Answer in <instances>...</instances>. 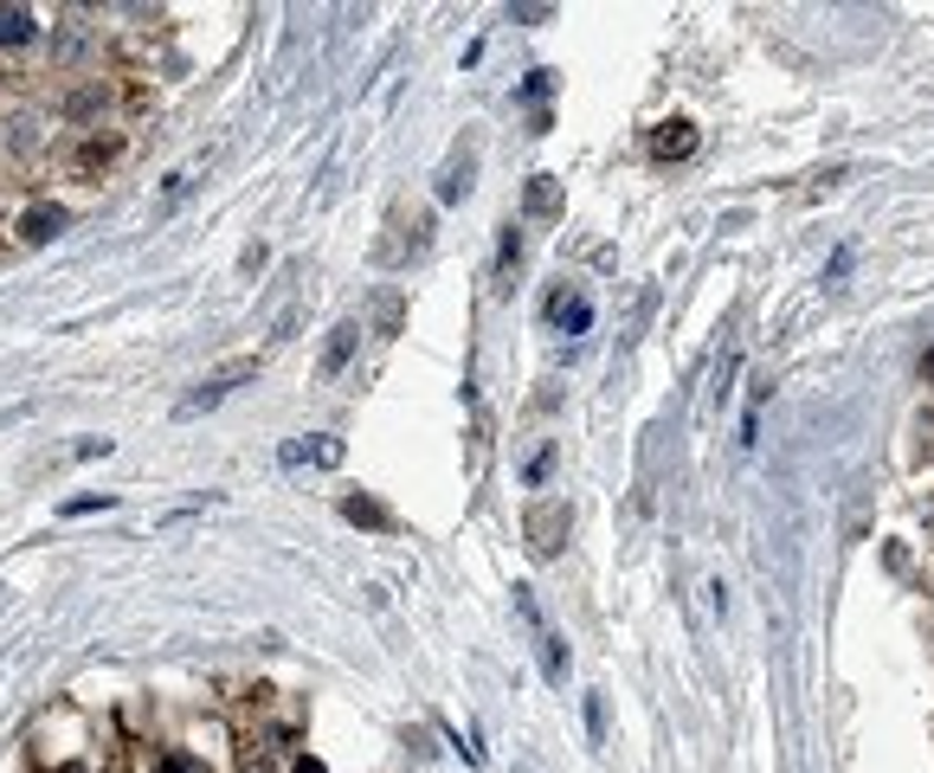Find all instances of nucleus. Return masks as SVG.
Listing matches in <instances>:
<instances>
[{"label":"nucleus","instance_id":"obj_1","mask_svg":"<svg viewBox=\"0 0 934 773\" xmlns=\"http://www.w3.org/2000/svg\"><path fill=\"white\" fill-rule=\"evenodd\" d=\"M245 381H258V354H239V361H219L214 374H207V381H201V387H194V394H187V400L174 407V420H201V413H214L219 400H226L232 387H245Z\"/></svg>","mask_w":934,"mask_h":773},{"label":"nucleus","instance_id":"obj_2","mask_svg":"<svg viewBox=\"0 0 934 773\" xmlns=\"http://www.w3.org/2000/svg\"><path fill=\"white\" fill-rule=\"evenodd\" d=\"M568 522H574V516H568V503H535V509H529V548H535V555L548 561V555L561 548Z\"/></svg>","mask_w":934,"mask_h":773},{"label":"nucleus","instance_id":"obj_3","mask_svg":"<svg viewBox=\"0 0 934 773\" xmlns=\"http://www.w3.org/2000/svg\"><path fill=\"white\" fill-rule=\"evenodd\" d=\"M548 316H555V329L586 336V329H593V297H586V290H555V297H548Z\"/></svg>","mask_w":934,"mask_h":773},{"label":"nucleus","instance_id":"obj_4","mask_svg":"<svg viewBox=\"0 0 934 773\" xmlns=\"http://www.w3.org/2000/svg\"><path fill=\"white\" fill-rule=\"evenodd\" d=\"M342 464V438H329V432H316V438H290L284 451H278V464L284 471H296V464Z\"/></svg>","mask_w":934,"mask_h":773},{"label":"nucleus","instance_id":"obj_5","mask_svg":"<svg viewBox=\"0 0 934 773\" xmlns=\"http://www.w3.org/2000/svg\"><path fill=\"white\" fill-rule=\"evenodd\" d=\"M65 226H72V213L39 201V207H26V219H20V239H26V245H46V239H59Z\"/></svg>","mask_w":934,"mask_h":773},{"label":"nucleus","instance_id":"obj_6","mask_svg":"<svg viewBox=\"0 0 934 773\" xmlns=\"http://www.w3.org/2000/svg\"><path fill=\"white\" fill-rule=\"evenodd\" d=\"M39 39V13L20 0H0V46H33Z\"/></svg>","mask_w":934,"mask_h":773},{"label":"nucleus","instance_id":"obj_7","mask_svg":"<svg viewBox=\"0 0 934 773\" xmlns=\"http://www.w3.org/2000/svg\"><path fill=\"white\" fill-rule=\"evenodd\" d=\"M651 155H657V161H683V155H696V130H690L683 117H677V123H657Z\"/></svg>","mask_w":934,"mask_h":773},{"label":"nucleus","instance_id":"obj_8","mask_svg":"<svg viewBox=\"0 0 934 773\" xmlns=\"http://www.w3.org/2000/svg\"><path fill=\"white\" fill-rule=\"evenodd\" d=\"M355 349H361V323H336V329H329V349H323V374H342Z\"/></svg>","mask_w":934,"mask_h":773},{"label":"nucleus","instance_id":"obj_9","mask_svg":"<svg viewBox=\"0 0 934 773\" xmlns=\"http://www.w3.org/2000/svg\"><path fill=\"white\" fill-rule=\"evenodd\" d=\"M471 168H477L471 155H451V161H445V174H438V201H445V207H458V201L471 194Z\"/></svg>","mask_w":934,"mask_h":773},{"label":"nucleus","instance_id":"obj_10","mask_svg":"<svg viewBox=\"0 0 934 773\" xmlns=\"http://www.w3.org/2000/svg\"><path fill=\"white\" fill-rule=\"evenodd\" d=\"M104 110H110V90H104V84H84V90L65 97V117H72V123H90V117H104Z\"/></svg>","mask_w":934,"mask_h":773},{"label":"nucleus","instance_id":"obj_11","mask_svg":"<svg viewBox=\"0 0 934 773\" xmlns=\"http://www.w3.org/2000/svg\"><path fill=\"white\" fill-rule=\"evenodd\" d=\"M201 174H207V155H194L187 168H174V174H168V188H161V207H174L181 194H194V181H201Z\"/></svg>","mask_w":934,"mask_h":773},{"label":"nucleus","instance_id":"obj_12","mask_svg":"<svg viewBox=\"0 0 934 773\" xmlns=\"http://www.w3.org/2000/svg\"><path fill=\"white\" fill-rule=\"evenodd\" d=\"M342 516H349V522H367V529H393V516H387L374 496H342Z\"/></svg>","mask_w":934,"mask_h":773},{"label":"nucleus","instance_id":"obj_13","mask_svg":"<svg viewBox=\"0 0 934 773\" xmlns=\"http://www.w3.org/2000/svg\"><path fill=\"white\" fill-rule=\"evenodd\" d=\"M529 213H561V188H555V174H535V181H529Z\"/></svg>","mask_w":934,"mask_h":773},{"label":"nucleus","instance_id":"obj_14","mask_svg":"<svg viewBox=\"0 0 934 773\" xmlns=\"http://www.w3.org/2000/svg\"><path fill=\"white\" fill-rule=\"evenodd\" d=\"M542 671H548V677H555V684H561V677H568V644H561V638L548 632V626H542Z\"/></svg>","mask_w":934,"mask_h":773},{"label":"nucleus","instance_id":"obj_15","mask_svg":"<svg viewBox=\"0 0 934 773\" xmlns=\"http://www.w3.org/2000/svg\"><path fill=\"white\" fill-rule=\"evenodd\" d=\"M155 773H207V761H194V754H181V748H168V754L155 761Z\"/></svg>","mask_w":934,"mask_h":773},{"label":"nucleus","instance_id":"obj_16","mask_svg":"<svg viewBox=\"0 0 934 773\" xmlns=\"http://www.w3.org/2000/svg\"><path fill=\"white\" fill-rule=\"evenodd\" d=\"M110 503H117L110 491H104V496H72V503H65V516H97V509H110Z\"/></svg>","mask_w":934,"mask_h":773},{"label":"nucleus","instance_id":"obj_17","mask_svg":"<svg viewBox=\"0 0 934 773\" xmlns=\"http://www.w3.org/2000/svg\"><path fill=\"white\" fill-rule=\"evenodd\" d=\"M548 90H555V71H529V84H522V97H529V104H542Z\"/></svg>","mask_w":934,"mask_h":773},{"label":"nucleus","instance_id":"obj_18","mask_svg":"<svg viewBox=\"0 0 934 773\" xmlns=\"http://www.w3.org/2000/svg\"><path fill=\"white\" fill-rule=\"evenodd\" d=\"M548 471H555V445H542V451L529 458V484H548Z\"/></svg>","mask_w":934,"mask_h":773},{"label":"nucleus","instance_id":"obj_19","mask_svg":"<svg viewBox=\"0 0 934 773\" xmlns=\"http://www.w3.org/2000/svg\"><path fill=\"white\" fill-rule=\"evenodd\" d=\"M515 258H522V232H515V226H504V252H497V265H515Z\"/></svg>","mask_w":934,"mask_h":773},{"label":"nucleus","instance_id":"obj_20","mask_svg":"<svg viewBox=\"0 0 934 773\" xmlns=\"http://www.w3.org/2000/svg\"><path fill=\"white\" fill-rule=\"evenodd\" d=\"M851 265H858V252H851V245H838V258L825 265V283H838V278H845V271H851Z\"/></svg>","mask_w":934,"mask_h":773},{"label":"nucleus","instance_id":"obj_21","mask_svg":"<svg viewBox=\"0 0 934 773\" xmlns=\"http://www.w3.org/2000/svg\"><path fill=\"white\" fill-rule=\"evenodd\" d=\"M97 161H117V142H90V148H84V168H97Z\"/></svg>","mask_w":934,"mask_h":773},{"label":"nucleus","instance_id":"obj_22","mask_svg":"<svg viewBox=\"0 0 934 773\" xmlns=\"http://www.w3.org/2000/svg\"><path fill=\"white\" fill-rule=\"evenodd\" d=\"M586 728H593V735H606V703H599V697H586Z\"/></svg>","mask_w":934,"mask_h":773},{"label":"nucleus","instance_id":"obj_23","mask_svg":"<svg viewBox=\"0 0 934 773\" xmlns=\"http://www.w3.org/2000/svg\"><path fill=\"white\" fill-rule=\"evenodd\" d=\"M290 773H323V761H296Z\"/></svg>","mask_w":934,"mask_h":773},{"label":"nucleus","instance_id":"obj_24","mask_svg":"<svg viewBox=\"0 0 934 773\" xmlns=\"http://www.w3.org/2000/svg\"><path fill=\"white\" fill-rule=\"evenodd\" d=\"M922 374H929V381H934V349H929V354H922Z\"/></svg>","mask_w":934,"mask_h":773}]
</instances>
